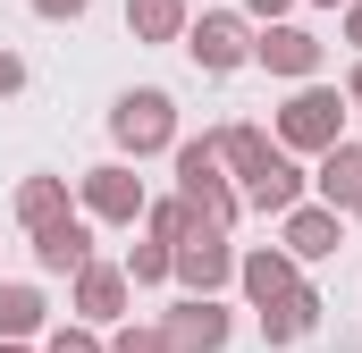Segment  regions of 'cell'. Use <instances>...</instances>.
Returning <instances> with one entry per match:
<instances>
[{"label": "cell", "instance_id": "1", "mask_svg": "<svg viewBox=\"0 0 362 353\" xmlns=\"http://www.w3.org/2000/svg\"><path fill=\"white\" fill-rule=\"evenodd\" d=\"M169 169H177V202H185V210H194L202 227H228V236H236L245 193H236V185H228V169H219V143H211V135H177Z\"/></svg>", "mask_w": 362, "mask_h": 353}, {"label": "cell", "instance_id": "2", "mask_svg": "<svg viewBox=\"0 0 362 353\" xmlns=\"http://www.w3.org/2000/svg\"><path fill=\"white\" fill-rule=\"evenodd\" d=\"M110 143H118L127 169L152 160V152H177V92H160V85L118 92V101H110Z\"/></svg>", "mask_w": 362, "mask_h": 353}, {"label": "cell", "instance_id": "3", "mask_svg": "<svg viewBox=\"0 0 362 353\" xmlns=\"http://www.w3.org/2000/svg\"><path fill=\"white\" fill-rule=\"evenodd\" d=\"M270 143L286 160H295V152H312V160L337 152V143H346V92L337 85H295L286 109H278V126H270Z\"/></svg>", "mask_w": 362, "mask_h": 353}, {"label": "cell", "instance_id": "4", "mask_svg": "<svg viewBox=\"0 0 362 353\" xmlns=\"http://www.w3.org/2000/svg\"><path fill=\"white\" fill-rule=\"evenodd\" d=\"M185 59H194L202 76H236V68L253 59V25H245V8H202V17L185 25Z\"/></svg>", "mask_w": 362, "mask_h": 353}, {"label": "cell", "instance_id": "5", "mask_svg": "<svg viewBox=\"0 0 362 353\" xmlns=\"http://www.w3.org/2000/svg\"><path fill=\"white\" fill-rule=\"evenodd\" d=\"M76 202H85V219H101V227H135L152 193H144V176L127 169V160H93L76 176Z\"/></svg>", "mask_w": 362, "mask_h": 353}, {"label": "cell", "instance_id": "6", "mask_svg": "<svg viewBox=\"0 0 362 353\" xmlns=\"http://www.w3.org/2000/svg\"><path fill=\"white\" fill-rule=\"evenodd\" d=\"M169 277H177L185 294L236 286V244H228V227H202V219H194V227L177 236V269H169Z\"/></svg>", "mask_w": 362, "mask_h": 353}, {"label": "cell", "instance_id": "7", "mask_svg": "<svg viewBox=\"0 0 362 353\" xmlns=\"http://www.w3.org/2000/svg\"><path fill=\"white\" fill-rule=\"evenodd\" d=\"M160 337H169V353H228L236 311H228L219 294H177V303H169V320H160Z\"/></svg>", "mask_w": 362, "mask_h": 353}, {"label": "cell", "instance_id": "8", "mask_svg": "<svg viewBox=\"0 0 362 353\" xmlns=\"http://www.w3.org/2000/svg\"><path fill=\"white\" fill-rule=\"evenodd\" d=\"M320 51H329V42H320L312 25H262V34H253V68H270L286 85H312V76H320Z\"/></svg>", "mask_w": 362, "mask_h": 353}, {"label": "cell", "instance_id": "9", "mask_svg": "<svg viewBox=\"0 0 362 353\" xmlns=\"http://www.w3.org/2000/svg\"><path fill=\"white\" fill-rule=\"evenodd\" d=\"M68 286H76L68 303H76V320H85V328H118V320H127V303H135V286H127V269H118V261H85Z\"/></svg>", "mask_w": 362, "mask_h": 353}, {"label": "cell", "instance_id": "10", "mask_svg": "<svg viewBox=\"0 0 362 353\" xmlns=\"http://www.w3.org/2000/svg\"><path fill=\"white\" fill-rule=\"evenodd\" d=\"M337 244H346V219H337V210H320V202H295V210L278 219V253H286L295 269L329 261Z\"/></svg>", "mask_w": 362, "mask_h": 353}, {"label": "cell", "instance_id": "11", "mask_svg": "<svg viewBox=\"0 0 362 353\" xmlns=\"http://www.w3.org/2000/svg\"><path fill=\"white\" fill-rule=\"evenodd\" d=\"M236 286H245V303H253V311H278V303L303 286V269L286 261L278 244H253V253H236Z\"/></svg>", "mask_w": 362, "mask_h": 353}, {"label": "cell", "instance_id": "12", "mask_svg": "<svg viewBox=\"0 0 362 353\" xmlns=\"http://www.w3.org/2000/svg\"><path fill=\"white\" fill-rule=\"evenodd\" d=\"M312 202L337 210V219H354V210H362V143L320 152V169H312Z\"/></svg>", "mask_w": 362, "mask_h": 353}, {"label": "cell", "instance_id": "13", "mask_svg": "<svg viewBox=\"0 0 362 353\" xmlns=\"http://www.w3.org/2000/svg\"><path fill=\"white\" fill-rule=\"evenodd\" d=\"M211 143H219V169H228V185H236V193H245L253 176H270V169H278V143L262 135V126H245V118H236V126H219Z\"/></svg>", "mask_w": 362, "mask_h": 353}, {"label": "cell", "instance_id": "14", "mask_svg": "<svg viewBox=\"0 0 362 353\" xmlns=\"http://www.w3.org/2000/svg\"><path fill=\"white\" fill-rule=\"evenodd\" d=\"M85 261H93V219H59V227H42V236H34V269L76 277Z\"/></svg>", "mask_w": 362, "mask_h": 353}, {"label": "cell", "instance_id": "15", "mask_svg": "<svg viewBox=\"0 0 362 353\" xmlns=\"http://www.w3.org/2000/svg\"><path fill=\"white\" fill-rule=\"evenodd\" d=\"M320 311H329V303H320V286L303 277V286H295L278 311H262V345H303V337L320 328Z\"/></svg>", "mask_w": 362, "mask_h": 353}, {"label": "cell", "instance_id": "16", "mask_svg": "<svg viewBox=\"0 0 362 353\" xmlns=\"http://www.w3.org/2000/svg\"><path fill=\"white\" fill-rule=\"evenodd\" d=\"M295 202H312V176H303L295 160H286V152H278V169L245 185V210H262V219H286Z\"/></svg>", "mask_w": 362, "mask_h": 353}, {"label": "cell", "instance_id": "17", "mask_svg": "<svg viewBox=\"0 0 362 353\" xmlns=\"http://www.w3.org/2000/svg\"><path fill=\"white\" fill-rule=\"evenodd\" d=\"M42 320H51V303H42V286H25V277H8V286H0V345H34V337H42Z\"/></svg>", "mask_w": 362, "mask_h": 353}, {"label": "cell", "instance_id": "18", "mask_svg": "<svg viewBox=\"0 0 362 353\" xmlns=\"http://www.w3.org/2000/svg\"><path fill=\"white\" fill-rule=\"evenodd\" d=\"M59 219H76V210H68V176H25V185H17V227H25V236H42V227H59Z\"/></svg>", "mask_w": 362, "mask_h": 353}, {"label": "cell", "instance_id": "19", "mask_svg": "<svg viewBox=\"0 0 362 353\" xmlns=\"http://www.w3.org/2000/svg\"><path fill=\"white\" fill-rule=\"evenodd\" d=\"M185 25H194L185 0H127V34L152 42V51H160V42H185Z\"/></svg>", "mask_w": 362, "mask_h": 353}, {"label": "cell", "instance_id": "20", "mask_svg": "<svg viewBox=\"0 0 362 353\" xmlns=\"http://www.w3.org/2000/svg\"><path fill=\"white\" fill-rule=\"evenodd\" d=\"M118 269H127V286H169V269H177V244H152V236H144V244H135Z\"/></svg>", "mask_w": 362, "mask_h": 353}, {"label": "cell", "instance_id": "21", "mask_svg": "<svg viewBox=\"0 0 362 353\" xmlns=\"http://www.w3.org/2000/svg\"><path fill=\"white\" fill-rule=\"evenodd\" d=\"M185 227H194V210H185L177 193H160V202H144V236H152V244H177Z\"/></svg>", "mask_w": 362, "mask_h": 353}, {"label": "cell", "instance_id": "22", "mask_svg": "<svg viewBox=\"0 0 362 353\" xmlns=\"http://www.w3.org/2000/svg\"><path fill=\"white\" fill-rule=\"evenodd\" d=\"M42 353H110V345H101V328H85V320H76V328H51V337H42Z\"/></svg>", "mask_w": 362, "mask_h": 353}, {"label": "cell", "instance_id": "23", "mask_svg": "<svg viewBox=\"0 0 362 353\" xmlns=\"http://www.w3.org/2000/svg\"><path fill=\"white\" fill-rule=\"evenodd\" d=\"M110 353H169V337H160V328H118Z\"/></svg>", "mask_w": 362, "mask_h": 353}, {"label": "cell", "instance_id": "24", "mask_svg": "<svg viewBox=\"0 0 362 353\" xmlns=\"http://www.w3.org/2000/svg\"><path fill=\"white\" fill-rule=\"evenodd\" d=\"M17 92H25V59L0 42V101H17Z\"/></svg>", "mask_w": 362, "mask_h": 353}, {"label": "cell", "instance_id": "25", "mask_svg": "<svg viewBox=\"0 0 362 353\" xmlns=\"http://www.w3.org/2000/svg\"><path fill=\"white\" fill-rule=\"evenodd\" d=\"M93 0H34V17H51V25H76Z\"/></svg>", "mask_w": 362, "mask_h": 353}, {"label": "cell", "instance_id": "26", "mask_svg": "<svg viewBox=\"0 0 362 353\" xmlns=\"http://www.w3.org/2000/svg\"><path fill=\"white\" fill-rule=\"evenodd\" d=\"M295 0H245V25H286Z\"/></svg>", "mask_w": 362, "mask_h": 353}, {"label": "cell", "instance_id": "27", "mask_svg": "<svg viewBox=\"0 0 362 353\" xmlns=\"http://www.w3.org/2000/svg\"><path fill=\"white\" fill-rule=\"evenodd\" d=\"M346 42H354V59H362V0H346Z\"/></svg>", "mask_w": 362, "mask_h": 353}, {"label": "cell", "instance_id": "28", "mask_svg": "<svg viewBox=\"0 0 362 353\" xmlns=\"http://www.w3.org/2000/svg\"><path fill=\"white\" fill-rule=\"evenodd\" d=\"M346 109H362V59L346 68Z\"/></svg>", "mask_w": 362, "mask_h": 353}, {"label": "cell", "instance_id": "29", "mask_svg": "<svg viewBox=\"0 0 362 353\" xmlns=\"http://www.w3.org/2000/svg\"><path fill=\"white\" fill-rule=\"evenodd\" d=\"M0 353H34V345H0Z\"/></svg>", "mask_w": 362, "mask_h": 353}, {"label": "cell", "instance_id": "30", "mask_svg": "<svg viewBox=\"0 0 362 353\" xmlns=\"http://www.w3.org/2000/svg\"><path fill=\"white\" fill-rule=\"evenodd\" d=\"M320 8H346V0H320Z\"/></svg>", "mask_w": 362, "mask_h": 353}, {"label": "cell", "instance_id": "31", "mask_svg": "<svg viewBox=\"0 0 362 353\" xmlns=\"http://www.w3.org/2000/svg\"><path fill=\"white\" fill-rule=\"evenodd\" d=\"M354 219H362V210H354Z\"/></svg>", "mask_w": 362, "mask_h": 353}]
</instances>
